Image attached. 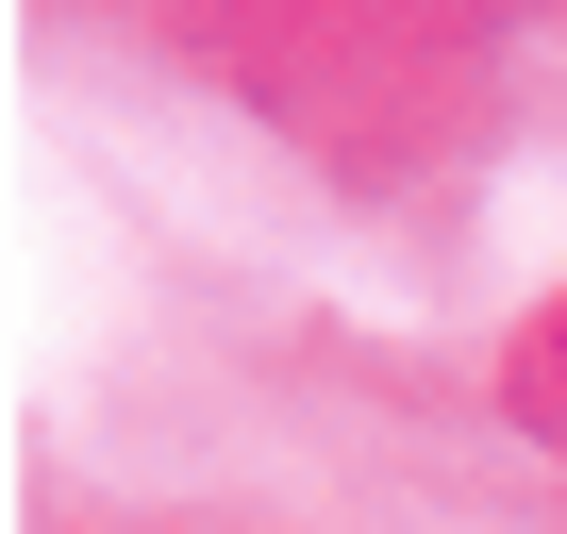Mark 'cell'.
I'll return each mask as SVG.
<instances>
[{
  "label": "cell",
  "mask_w": 567,
  "mask_h": 534,
  "mask_svg": "<svg viewBox=\"0 0 567 534\" xmlns=\"http://www.w3.org/2000/svg\"><path fill=\"white\" fill-rule=\"evenodd\" d=\"M517 401H534V434L567 451V318H534V351H517Z\"/></svg>",
  "instance_id": "cell-1"
}]
</instances>
